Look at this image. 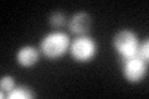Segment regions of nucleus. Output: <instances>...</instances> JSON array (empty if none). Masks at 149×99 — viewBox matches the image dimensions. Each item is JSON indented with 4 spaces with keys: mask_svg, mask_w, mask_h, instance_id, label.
I'll list each match as a JSON object with an SVG mask.
<instances>
[{
    "mask_svg": "<svg viewBox=\"0 0 149 99\" xmlns=\"http://www.w3.org/2000/svg\"><path fill=\"white\" fill-rule=\"evenodd\" d=\"M70 39L65 32L55 31L46 35L40 44L41 52L49 60H58L70 50Z\"/></svg>",
    "mask_w": 149,
    "mask_h": 99,
    "instance_id": "1",
    "label": "nucleus"
},
{
    "mask_svg": "<svg viewBox=\"0 0 149 99\" xmlns=\"http://www.w3.org/2000/svg\"><path fill=\"white\" fill-rule=\"evenodd\" d=\"M70 30L73 34H76L78 36L86 35V32L90 31L92 26V20L88 14L86 12H77L71 20H70Z\"/></svg>",
    "mask_w": 149,
    "mask_h": 99,
    "instance_id": "5",
    "label": "nucleus"
},
{
    "mask_svg": "<svg viewBox=\"0 0 149 99\" xmlns=\"http://www.w3.org/2000/svg\"><path fill=\"white\" fill-rule=\"evenodd\" d=\"M65 22H66V16H65L61 11L54 12L50 17V24L54 27H61L65 25Z\"/></svg>",
    "mask_w": 149,
    "mask_h": 99,
    "instance_id": "9",
    "label": "nucleus"
},
{
    "mask_svg": "<svg viewBox=\"0 0 149 99\" xmlns=\"http://www.w3.org/2000/svg\"><path fill=\"white\" fill-rule=\"evenodd\" d=\"M15 87H16V84H15V81H14L13 77H10V76L3 77L1 81H0V88H1V98H4V96L8 97V94L10 93Z\"/></svg>",
    "mask_w": 149,
    "mask_h": 99,
    "instance_id": "8",
    "label": "nucleus"
},
{
    "mask_svg": "<svg viewBox=\"0 0 149 99\" xmlns=\"http://www.w3.org/2000/svg\"><path fill=\"white\" fill-rule=\"evenodd\" d=\"M137 56H139V57L144 61H148V58H149V42L148 41H144L142 44H139Z\"/></svg>",
    "mask_w": 149,
    "mask_h": 99,
    "instance_id": "10",
    "label": "nucleus"
},
{
    "mask_svg": "<svg viewBox=\"0 0 149 99\" xmlns=\"http://www.w3.org/2000/svg\"><path fill=\"white\" fill-rule=\"evenodd\" d=\"M138 36L130 30H119L113 37V46L122 60L137 56L139 48Z\"/></svg>",
    "mask_w": 149,
    "mask_h": 99,
    "instance_id": "2",
    "label": "nucleus"
},
{
    "mask_svg": "<svg viewBox=\"0 0 149 99\" xmlns=\"http://www.w3.org/2000/svg\"><path fill=\"white\" fill-rule=\"evenodd\" d=\"M34 97H35V93L26 86H16L8 94V98L10 99H30Z\"/></svg>",
    "mask_w": 149,
    "mask_h": 99,
    "instance_id": "7",
    "label": "nucleus"
},
{
    "mask_svg": "<svg viewBox=\"0 0 149 99\" xmlns=\"http://www.w3.org/2000/svg\"><path fill=\"white\" fill-rule=\"evenodd\" d=\"M123 61V76L129 83H139L142 82L147 74V61L142 60L139 56L122 60Z\"/></svg>",
    "mask_w": 149,
    "mask_h": 99,
    "instance_id": "4",
    "label": "nucleus"
},
{
    "mask_svg": "<svg viewBox=\"0 0 149 99\" xmlns=\"http://www.w3.org/2000/svg\"><path fill=\"white\" fill-rule=\"evenodd\" d=\"M40 57V53L35 47L32 46H24L21 48H19L16 52V62L21 66V67L29 68L32 67L37 63Z\"/></svg>",
    "mask_w": 149,
    "mask_h": 99,
    "instance_id": "6",
    "label": "nucleus"
},
{
    "mask_svg": "<svg viewBox=\"0 0 149 99\" xmlns=\"http://www.w3.org/2000/svg\"><path fill=\"white\" fill-rule=\"evenodd\" d=\"M70 53L76 62L86 63L96 57L97 44L96 41L86 35L78 36L71 45H70Z\"/></svg>",
    "mask_w": 149,
    "mask_h": 99,
    "instance_id": "3",
    "label": "nucleus"
}]
</instances>
